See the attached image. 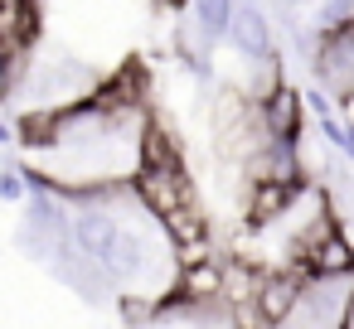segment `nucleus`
<instances>
[{"mask_svg": "<svg viewBox=\"0 0 354 329\" xmlns=\"http://www.w3.org/2000/svg\"><path fill=\"white\" fill-rule=\"evenodd\" d=\"M44 34V10L25 0H0V59L6 63H30V49Z\"/></svg>", "mask_w": 354, "mask_h": 329, "instance_id": "4", "label": "nucleus"}, {"mask_svg": "<svg viewBox=\"0 0 354 329\" xmlns=\"http://www.w3.org/2000/svg\"><path fill=\"white\" fill-rule=\"evenodd\" d=\"M185 20L194 25V39L209 54L214 44H223L228 20H233V6H228V0H199V6H185Z\"/></svg>", "mask_w": 354, "mask_h": 329, "instance_id": "7", "label": "nucleus"}, {"mask_svg": "<svg viewBox=\"0 0 354 329\" xmlns=\"http://www.w3.org/2000/svg\"><path fill=\"white\" fill-rule=\"evenodd\" d=\"M257 121H262L267 141H301V126H306V102H301V92L281 78V83L257 102Z\"/></svg>", "mask_w": 354, "mask_h": 329, "instance_id": "5", "label": "nucleus"}, {"mask_svg": "<svg viewBox=\"0 0 354 329\" xmlns=\"http://www.w3.org/2000/svg\"><path fill=\"white\" fill-rule=\"evenodd\" d=\"M10 141H15V126H10V121H0V146H10Z\"/></svg>", "mask_w": 354, "mask_h": 329, "instance_id": "10", "label": "nucleus"}, {"mask_svg": "<svg viewBox=\"0 0 354 329\" xmlns=\"http://www.w3.org/2000/svg\"><path fill=\"white\" fill-rule=\"evenodd\" d=\"M310 68L330 102H354V25H344L335 34H315Z\"/></svg>", "mask_w": 354, "mask_h": 329, "instance_id": "1", "label": "nucleus"}, {"mask_svg": "<svg viewBox=\"0 0 354 329\" xmlns=\"http://www.w3.org/2000/svg\"><path fill=\"white\" fill-rule=\"evenodd\" d=\"M349 319H354V310H349Z\"/></svg>", "mask_w": 354, "mask_h": 329, "instance_id": "11", "label": "nucleus"}, {"mask_svg": "<svg viewBox=\"0 0 354 329\" xmlns=\"http://www.w3.org/2000/svg\"><path fill=\"white\" fill-rule=\"evenodd\" d=\"M301 189V184H296ZM296 189H286V184H248L243 189V218L252 223V228H272L286 208H291V199H296Z\"/></svg>", "mask_w": 354, "mask_h": 329, "instance_id": "6", "label": "nucleus"}, {"mask_svg": "<svg viewBox=\"0 0 354 329\" xmlns=\"http://www.w3.org/2000/svg\"><path fill=\"white\" fill-rule=\"evenodd\" d=\"M30 189H25V175L15 170V165H6V170H0V199H6V203H20Z\"/></svg>", "mask_w": 354, "mask_h": 329, "instance_id": "8", "label": "nucleus"}, {"mask_svg": "<svg viewBox=\"0 0 354 329\" xmlns=\"http://www.w3.org/2000/svg\"><path fill=\"white\" fill-rule=\"evenodd\" d=\"M20 68H25V63H6V59H0V102H6V97L15 92V83H20Z\"/></svg>", "mask_w": 354, "mask_h": 329, "instance_id": "9", "label": "nucleus"}, {"mask_svg": "<svg viewBox=\"0 0 354 329\" xmlns=\"http://www.w3.org/2000/svg\"><path fill=\"white\" fill-rule=\"evenodd\" d=\"M223 44H233V54L243 63H281L277 59V34H272L262 6H233V20H228Z\"/></svg>", "mask_w": 354, "mask_h": 329, "instance_id": "3", "label": "nucleus"}, {"mask_svg": "<svg viewBox=\"0 0 354 329\" xmlns=\"http://www.w3.org/2000/svg\"><path fill=\"white\" fill-rule=\"evenodd\" d=\"M306 281H310V276H306V271H296V266L262 271V281H257V290H252V315H257V324L281 329V324L291 319V310H296V300H301Z\"/></svg>", "mask_w": 354, "mask_h": 329, "instance_id": "2", "label": "nucleus"}]
</instances>
